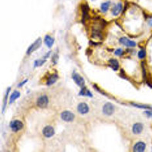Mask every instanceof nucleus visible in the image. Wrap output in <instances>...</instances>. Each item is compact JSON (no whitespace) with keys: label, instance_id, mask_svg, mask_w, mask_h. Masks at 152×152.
Returning <instances> with one entry per match:
<instances>
[{"label":"nucleus","instance_id":"obj_1","mask_svg":"<svg viewBox=\"0 0 152 152\" xmlns=\"http://www.w3.org/2000/svg\"><path fill=\"white\" fill-rule=\"evenodd\" d=\"M41 44H42V39H41L40 38H39L37 40L35 41L33 44L31 45L29 48H28V50H27V52H26L27 55H30L32 53L34 52L35 50H37V49L39 48V46H41Z\"/></svg>","mask_w":152,"mask_h":152},{"label":"nucleus","instance_id":"obj_2","mask_svg":"<svg viewBox=\"0 0 152 152\" xmlns=\"http://www.w3.org/2000/svg\"><path fill=\"white\" fill-rule=\"evenodd\" d=\"M10 128L12 129V131H19L20 130L23 129V122H21L20 121H18V120H15V121H12L10 123Z\"/></svg>","mask_w":152,"mask_h":152},{"label":"nucleus","instance_id":"obj_3","mask_svg":"<svg viewBox=\"0 0 152 152\" xmlns=\"http://www.w3.org/2000/svg\"><path fill=\"white\" fill-rule=\"evenodd\" d=\"M49 103V99L48 96H46V95H42V96H40L37 99V106L41 108H44L46 107L47 105H48Z\"/></svg>","mask_w":152,"mask_h":152},{"label":"nucleus","instance_id":"obj_4","mask_svg":"<svg viewBox=\"0 0 152 152\" xmlns=\"http://www.w3.org/2000/svg\"><path fill=\"white\" fill-rule=\"evenodd\" d=\"M114 105L110 103H107L104 107H103V113L107 116H110L114 114Z\"/></svg>","mask_w":152,"mask_h":152},{"label":"nucleus","instance_id":"obj_5","mask_svg":"<svg viewBox=\"0 0 152 152\" xmlns=\"http://www.w3.org/2000/svg\"><path fill=\"white\" fill-rule=\"evenodd\" d=\"M61 118L64 121L71 122L75 118V115L70 111H64L61 114Z\"/></svg>","mask_w":152,"mask_h":152},{"label":"nucleus","instance_id":"obj_6","mask_svg":"<svg viewBox=\"0 0 152 152\" xmlns=\"http://www.w3.org/2000/svg\"><path fill=\"white\" fill-rule=\"evenodd\" d=\"M72 77H73V80L75 81L76 83H77L78 86L81 87H83L85 85V81L84 79H83V77H81L80 75H79L78 73H73V75H72Z\"/></svg>","mask_w":152,"mask_h":152},{"label":"nucleus","instance_id":"obj_7","mask_svg":"<svg viewBox=\"0 0 152 152\" xmlns=\"http://www.w3.org/2000/svg\"><path fill=\"white\" fill-rule=\"evenodd\" d=\"M54 133H55V131H54L53 127H51V126H46L42 130V134L44 135L46 137H53L54 135Z\"/></svg>","mask_w":152,"mask_h":152},{"label":"nucleus","instance_id":"obj_8","mask_svg":"<svg viewBox=\"0 0 152 152\" xmlns=\"http://www.w3.org/2000/svg\"><path fill=\"white\" fill-rule=\"evenodd\" d=\"M119 42L120 43L123 44L124 46H128V47H134L136 46L135 42H134L132 40H130L129 39L126 38V37H121V38L120 39Z\"/></svg>","mask_w":152,"mask_h":152},{"label":"nucleus","instance_id":"obj_9","mask_svg":"<svg viewBox=\"0 0 152 152\" xmlns=\"http://www.w3.org/2000/svg\"><path fill=\"white\" fill-rule=\"evenodd\" d=\"M77 110L80 114H86L89 112V107L86 103H80L77 106Z\"/></svg>","mask_w":152,"mask_h":152},{"label":"nucleus","instance_id":"obj_10","mask_svg":"<svg viewBox=\"0 0 152 152\" xmlns=\"http://www.w3.org/2000/svg\"><path fill=\"white\" fill-rule=\"evenodd\" d=\"M122 9H123V5H122L121 3L117 4V5H115V6L113 7V9H112V14H113L114 16H117V15H118L121 13V12L122 11Z\"/></svg>","mask_w":152,"mask_h":152},{"label":"nucleus","instance_id":"obj_11","mask_svg":"<svg viewBox=\"0 0 152 152\" xmlns=\"http://www.w3.org/2000/svg\"><path fill=\"white\" fill-rule=\"evenodd\" d=\"M133 133L134 134H141L143 131V124L141 123H136L134 124L133 128H132Z\"/></svg>","mask_w":152,"mask_h":152},{"label":"nucleus","instance_id":"obj_12","mask_svg":"<svg viewBox=\"0 0 152 152\" xmlns=\"http://www.w3.org/2000/svg\"><path fill=\"white\" fill-rule=\"evenodd\" d=\"M145 144L144 142H137L136 145L134 146V151L136 152H142L145 150Z\"/></svg>","mask_w":152,"mask_h":152},{"label":"nucleus","instance_id":"obj_13","mask_svg":"<svg viewBox=\"0 0 152 152\" xmlns=\"http://www.w3.org/2000/svg\"><path fill=\"white\" fill-rule=\"evenodd\" d=\"M44 42H45V44L46 46H48L49 48H51L53 46V45L54 44V42H55V39H54L53 37H51L50 36H46L44 39Z\"/></svg>","mask_w":152,"mask_h":152},{"label":"nucleus","instance_id":"obj_14","mask_svg":"<svg viewBox=\"0 0 152 152\" xmlns=\"http://www.w3.org/2000/svg\"><path fill=\"white\" fill-rule=\"evenodd\" d=\"M58 79L57 74H53V75H50L47 79L46 81V85L47 86H51L52 84H53Z\"/></svg>","mask_w":152,"mask_h":152},{"label":"nucleus","instance_id":"obj_15","mask_svg":"<svg viewBox=\"0 0 152 152\" xmlns=\"http://www.w3.org/2000/svg\"><path fill=\"white\" fill-rule=\"evenodd\" d=\"M19 96H20V93H19V91H14L10 97V104H12L16 99L19 98Z\"/></svg>","mask_w":152,"mask_h":152},{"label":"nucleus","instance_id":"obj_16","mask_svg":"<svg viewBox=\"0 0 152 152\" xmlns=\"http://www.w3.org/2000/svg\"><path fill=\"white\" fill-rule=\"evenodd\" d=\"M110 66L113 68L114 70H118L119 69V63L117 60L115 59H110Z\"/></svg>","mask_w":152,"mask_h":152},{"label":"nucleus","instance_id":"obj_17","mask_svg":"<svg viewBox=\"0 0 152 152\" xmlns=\"http://www.w3.org/2000/svg\"><path fill=\"white\" fill-rule=\"evenodd\" d=\"M79 95H81V96H90V97H92L93 94L91 93V91L87 90V88H83L81 89Z\"/></svg>","mask_w":152,"mask_h":152},{"label":"nucleus","instance_id":"obj_18","mask_svg":"<svg viewBox=\"0 0 152 152\" xmlns=\"http://www.w3.org/2000/svg\"><path fill=\"white\" fill-rule=\"evenodd\" d=\"M110 2H104V3L101 4L100 9H101V10H102L104 12H106L108 10V9H109V7H110Z\"/></svg>","mask_w":152,"mask_h":152},{"label":"nucleus","instance_id":"obj_19","mask_svg":"<svg viewBox=\"0 0 152 152\" xmlns=\"http://www.w3.org/2000/svg\"><path fill=\"white\" fill-rule=\"evenodd\" d=\"M135 107L142 108V109H148V110H152V107L148 106V105H145V104H131Z\"/></svg>","mask_w":152,"mask_h":152},{"label":"nucleus","instance_id":"obj_20","mask_svg":"<svg viewBox=\"0 0 152 152\" xmlns=\"http://www.w3.org/2000/svg\"><path fill=\"white\" fill-rule=\"evenodd\" d=\"M10 87L7 89V91H6V96H5V99H4V103H3V107H2V113L5 111V109H6V104H7V98H8V95L10 94Z\"/></svg>","mask_w":152,"mask_h":152},{"label":"nucleus","instance_id":"obj_21","mask_svg":"<svg viewBox=\"0 0 152 152\" xmlns=\"http://www.w3.org/2000/svg\"><path fill=\"white\" fill-rule=\"evenodd\" d=\"M46 60H37L35 61L34 63V66L35 67H37V66H42V64H44L46 63Z\"/></svg>","mask_w":152,"mask_h":152},{"label":"nucleus","instance_id":"obj_22","mask_svg":"<svg viewBox=\"0 0 152 152\" xmlns=\"http://www.w3.org/2000/svg\"><path fill=\"white\" fill-rule=\"evenodd\" d=\"M146 56V52L144 49H142L141 50H140V52L138 53V57L140 59H144V58Z\"/></svg>","mask_w":152,"mask_h":152},{"label":"nucleus","instance_id":"obj_23","mask_svg":"<svg viewBox=\"0 0 152 152\" xmlns=\"http://www.w3.org/2000/svg\"><path fill=\"white\" fill-rule=\"evenodd\" d=\"M122 54H123V50L122 49L119 48L118 50H116L115 55H117V56H121Z\"/></svg>","mask_w":152,"mask_h":152},{"label":"nucleus","instance_id":"obj_24","mask_svg":"<svg viewBox=\"0 0 152 152\" xmlns=\"http://www.w3.org/2000/svg\"><path fill=\"white\" fill-rule=\"evenodd\" d=\"M58 54L57 53H55L53 55V58H52V60H53V64H56V63H57V60H58Z\"/></svg>","mask_w":152,"mask_h":152},{"label":"nucleus","instance_id":"obj_25","mask_svg":"<svg viewBox=\"0 0 152 152\" xmlns=\"http://www.w3.org/2000/svg\"><path fill=\"white\" fill-rule=\"evenodd\" d=\"M145 114H146L148 117H151V118L152 117V111H151V110H146V111L145 112Z\"/></svg>","mask_w":152,"mask_h":152},{"label":"nucleus","instance_id":"obj_26","mask_svg":"<svg viewBox=\"0 0 152 152\" xmlns=\"http://www.w3.org/2000/svg\"><path fill=\"white\" fill-rule=\"evenodd\" d=\"M27 81H28V80H23V82H21V83H19V85H18V87H22V86H23V85H24V84H25V83H26Z\"/></svg>","mask_w":152,"mask_h":152},{"label":"nucleus","instance_id":"obj_27","mask_svg":"<svg viewBox=\"0 0 152 152\" xmlns=\"http://www.w3.org/2000/svg\"><path fill=\"white\" fill-rule=\"evenodd\" d=\"M148 24H149V26H152V19H151L150 20H149Z\"/></svg>","mask_w":152,"mask_h":152},{"label":"nucleus","instance_id":"obj_28","mask_svg":"<svg viewBox=\"0 0 152 152\" xmlns=\"http://www.w3.org/2000/svg\"><path fill=\"white\" fill-rule=\"evenodd\" d=\"M92 1H96V0H92Z\"/></svg>","mask_w":152,"mask_h":152}]
</instances>
